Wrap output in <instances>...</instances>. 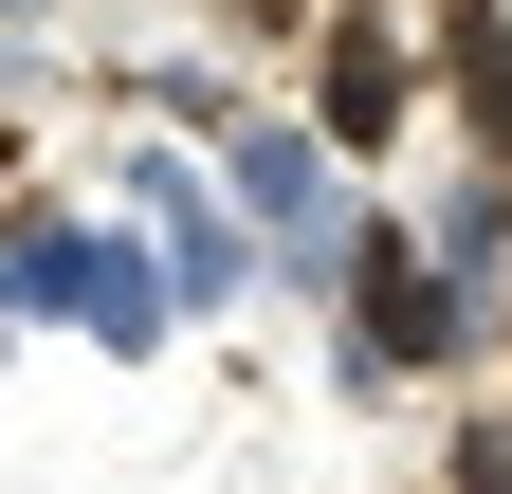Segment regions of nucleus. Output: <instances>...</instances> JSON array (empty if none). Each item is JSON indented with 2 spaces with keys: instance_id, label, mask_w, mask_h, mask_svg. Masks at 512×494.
Wrapping results in <instances>:
<instances>
[{
  "instance_id": "nucleus-1",
  "label": "nucleus",
  "mask_w": 512,
  "mask_h": 494,
  "mask_svg": "<svg viewBox=\"0 0 512 494\" xmlns=\"http://www.w3.org/2000/svg\"><path fill=\"white\" fill-rule=\"evenodd\" d=\"M202 183L238 202V238H256V275H275V293H348L366 183L311 147V110H238V129H202Z\"/></svg>"
},
{
  "instance_id": "nucleus-2",
  "label": "nucleus",
  "mask_w": 512,
  "mask_h": 494,
  "mask_svg": "<svg viewBox=\"0 0 512 494\" xmlns=\"http://www.w3.org/2000/svg\"><path fill=\"white\" fill-rule=\"evenodd\" d=\"M0 293H19L37 330H92L110 366H147V348L183 330L165 257H147L128 220H92V202H19V220H0Z\"/></svg>"
},
{
  "instance_id": "nucleus-3",
  "label": "nucleus",
  "mask_w": 512,
  "mask_h": 494,
  "mask_svg": "<svg viewBox=\"0 0 512 494\" xmlns=\"http://www.w3.org/2000/svg\"><path fill=\"white\" fill-rule=\"evenodd\" d=\"M110 220L165 257L183 312H256V238H238V202L202 183V147H128V165H110Z\"/></svg>"
},
{
  "instance_id": "nucleus-4",
  "label": "nucleus",
  "mask_w": 512,
  "mask_h": 494,
  "mask_svg": "<svg viewBox=\"0 0 512 494\" xmlns=\"http://www.w3.org/2000/svg\"><path fill=\"white\" fill-rule=\"evenodd\" d=\"M403 110H421L403 19H384V0H330V37H311V147H330V165H384Z\"/></svg>"
},
{
  "instance_id": "nucleus-5",
  "label": "nucleus",
  "mask_w": 512,
  "mask_h": 494,
  "mask_svg": "<svg viewBox=\"0 0 512 494\" xmlns=\"http://www.w3.org/2000/svg\"><path fill=\"white\" fill-rule=\"evenodd\" d=\"M403 238H421V257H439V275L476 293V312H512V165H476V183H439V202H421Z\"/></svg>"
},
{
  "instance_id": "nucleus-6",
  "label": "nucleus",
  "mask_w": 512,
  "mask_h": 494,
  "mask_svg": "<svg viewBox=\"0 0 512 494\" xmlns=\"http://www.w3.org/2000/svg\"><path fill=\"white\" fill-rule=\"evenodd\" d=\"M458 494H512V421H458Z\"/></svg>"
},
{
  "instance_id": "nucleus-7",
  "label": "nucleus",
  "mask_w": 512,
  "mask_h": 494,
  "mask_svg": "<svg viewBox=\"0 0 512 494\" xmlns=\"http://www.w3.org/2000/svg\"><path fill=\"white\" fill-rule=\"evenodd\" d=\"M0 330H19V293H0Z\"/></svg>"
}]
</instances>
